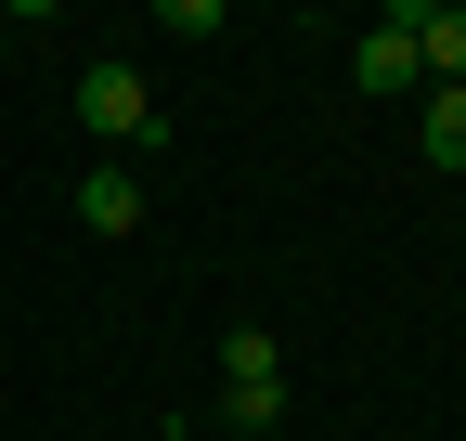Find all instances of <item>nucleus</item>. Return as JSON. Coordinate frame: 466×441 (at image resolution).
<instances>
[{
  "instance_id": "nucleus-7",
  "label": "nucleus",
  "mask_w": 466,
  "mask_h": 441,
  "mask_svg": "<svg viewBox=\"0 0 466 441\" xmlns=\"http://www.w3.org/2000/svg\"><path fill=\"white\" fill-rule=\"evenodd\" d=\"M233 428H285V376H259V390H220Z\"/></svg>"
},
{
  "instance_id": "nucleus-6",
  "label": "nucleus",
  "mask_w": 466,
  "mask_h": 441,
  "mask_svg": "<svg viewBox=\"0 0 466 441\" xmlns=\"http://www.w3.org/2000/svg\"><path fill=\"white\" fill-rule=\"evenodd\" d=\"M259 376H285L272 324H233V338H220V390H259Z\"/></svg>"
},
{
  "instance_id": "nucleus-8",
  "label": "nucleus",
  "mask_w": 466,
  "mask_h": 441,
  "mask_svg": "<svg viewBox=\"0 0 466 441\" xmlns=\"http://www.w3.org/2000/svg\"><path fill=\"white\" fill-rule=\"evenodd\" d=\"M156 441H182V428H156Z\"/></svg>"
},
{
  "instance_id": "nucleus-3",
  "label": "nucleus",
  "mask_w": 466,
  "mask_h": 441,
  "mask_svg": "<svg viewBox=\"0 0 466 441\" xmlns=\"http://www.w3.org/2000/svg\"><path fill=\"white\" fill-rule=\"evenodd\" d=\"M415 66L428 91H466V0H415Z\"/></svg>"
},
{
  "instance_id": "nucleus-2",
  "label": "nucleus",
  "mask_w": 466,
  "mask_h": 441,
  "mask_svg": "<svg viewBox=\"0 0 466 441\" xmlns=\"http://www.w3.org/2000/svg\"><path fill=\"white\" fill-rule=\"evenodd\" d=\"M78 130H91V143H143V130H156L143 66H78Z\"/></svg>"
},
{
  "instance_id": "nucleus-4",
  "label": "nucleus",
  "mask_w": 466,
  "mask_h": 441,
  "mask_svg": "<svg viewBox=\"0 0 466 441\" xmlns=\"http://www.w3.org/2000/svg\"><path fill=\"white\" fill-rule=\"evenodd\" d=\"M78 220H91V234H130V220H143V182L116 169V156H104V169H78Z\"/></svg>"
},
{
  "instance_id": "nucleus-5",
  "label": "nucleus",
  "mask_w": 466,
  "mask_h": 441,
  "mask_svg": "<svg viewBox=\"0 0 466 441\" xmlns=\"http://www.w3.org/2000/svg\"><path fill=\"white\" fill-rule=\"evenodd\" d=\"M415 156L428 169H466V91H415Z\"/></svg>"
},
{
  "instance_id": "nucleus-1",
  "label": "nucleus",
  "mask_w": 466,
  "mask_h": 441,
  "mask_svg": "<svg viewBox=\"0 0 466 441\" xmlns=\"http://www.w3.org/2000/svg\"><path fill=\"white\" fill-rule=\"evenodd\" d=\"M350 78H363L376 104H415V91H428V66H415V0H389V14L363 26V52H350Z\"/></svg>"
}]
</instances>
